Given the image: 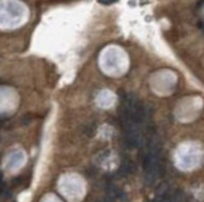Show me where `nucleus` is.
<instances>
[{
    "mask_svg": "<svg viewBox=\"0 0 204 202\" xmlns=\"http://www.w3.org/2000/svg\"><path fill=\"white\" fill-rule=\"evenodd\" d=\"M120 171H122L124 175H128V173H132L134 171V163L132 161H124L122 163V167H120Z\"/></svg>",
    "mask_w": 204,
    "mask_h": 202,
    "instance_id": "obj_1",
    "label": "nucleus"
},
{
    "mask_svg": "<svg viewBox=\"0 0 204 202\" xmlns=\"http://www.w3.org/2000/svg\"><path fill=\"white\" fill-rule=\"evenodd\" d=\"M30 120H31L30 115H25L24 117H23V120H22V124H23V125H28L29 122H30Z\"/></svg>",
    "mask_w": 204,
    "mask_h": 202,
    "instance_id": "obj_2",
    "label": "nucleus"
},
{
    "mask_svg": "<svg viewBox=\"0 0 204 202\" xmlns=\"http://www.w3.org/2000/svg\"><path fill=\"white\" fill-rule=\"evenodd\" d=\"M114 3H115L114 0H102L100 1V4H103V5H112Z\"/></svg>",
    "mask_w": 204,
    "mask_h": 202,
    "instance_id": "obj_3",
    "label": "nucleus"
},
{
    "mask_svg": "<svg viewBox=\"0 0 204 202\" xmlns=\"http://www.w3.org/2000/svg\"><path fill=\"white\" fill-rule=\"evenodd\" d=\"M5 187H4V182H3V175L0 173V192L4 190Z\"/></svg>",
    "mask_w": 204,
    "mask_h": 202,
    "instance_id": "obj_4",
    "label": "nucleus"
}]
</instances>
